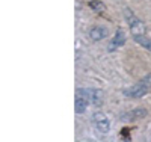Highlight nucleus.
I'll list each match as a JSON object with an SVG mask.
<instances>
[{"label": "nucleus", "mask_w": 151, "mask_h": 142, "mask_svg": "<svg viewBox=\"0 0 151 142\" xmlns=\"http://www.w3.org/2000/svg\"><path fill=\"white\" fill-rule=\"evenodd\" d=\"M150 91H151V74H147L137 83L132 85L127 89H124L122 94L125 97H130V98H141V97L147 95Z\"/></svg>", "instance_id": "1"}, {"label": "nucleus", "mask_w": 151, "mask_h": 142, "mask_svg": "<svg viewBox=\"0 0 151 142\" xmlns=\"http://www.w3.org/2000/svg\"><path fill=\"white\" fill-rule=\"evenodd\" d=\"M124 18H125V21H127V26H129V29H130L133 36L147 33V26L144 24V21L137 17L132 9H129V8L124 9Z\"/></svg>", "instance_id": "2"}, {"label": "nucleus", "mask_w": 151, "mask_h": 142, "mask_svg": "<svg viewBox=\"0 0 151 142\" xmlns=\"http://www.w3.org/2000/svg\"><path fill=\"white\" fill-rule=\"evenodd\" d=\"M77 94H82L83 97H86L88 101H89L92 106H95V107L103 106V103H104V94H103L101 89H97V88H80V89H77Z\"/></svg>", "instance_id": "3"}, {"label": "nucleus", "mask_w": 151, "mask_h": 142, "mask_svg": "<svg viewBox=\"0 0 151 142\" xmlns=\"http://www.w3.org/2000/svg\"><path fill=\"white\" fill-rule=\"evenodd\" d=\"M92 123H94L95 130H97L100 135L109 133V130H110V121H109V118L106 117L103 112H95V113L92 115Z\"/></svg>", "instance_id": "4"}, {"label": "nucleus", "mask_w": 151, "mask_h": 142, "mask_svg": "<svg viewBox=\"0 0 151 142\" xmlns=\"http://www.w3.org/2000/svg\"><path fill=\"white\" fill-rule=\"evenodd\" d=\"M148 115V110L145 107H136V109H132L129 112H125L121 115V121L122 123H134V121H139L142 118H145Z\"/></svg>", "instance_id": "5"}, {"label": "nucleus", "mask_w": 151, "mask_h": 142, "mask_svg": "<svg viewBox=\"0 0 151 142\" xmlns=\"http://www.w3.org/2000/svg\"><path fill=\"white\" fill-rule=\"evenodd\" d=\"M125 44V33H124V30L122 29H116V32H115V36L112 38V41L109 43V45H107V50L109 51H115L116 48H119V47H122Z\"/></svg>", "instance_id": "6"}, {"label": "nucleus", "mask_w": 151, "mask_h": 142, "mask_svg": "<svg viewBox=\"0 0 151 142\" xmlns=\"http://www.w3.org/2000/svg\"><path fill=\"white\" fill-rule=\"evenodd\" d=\"M107 35H109V32H107V29L104 27V26H94V27H91V30H89V38L95 43L103 41Z\"/></svg>", "instance_id": "7"}, {"label": "nucleus", "mask_w": 151, "mask_h": 142, "mask_svg": "<svg viewBox=\"0 0 151 142\" xmlns=\"http://www.w3.org/2000/svg\"><path fill=\"white\" fill-rule=\"evenodd\" d=\"M91 103L88 101L86 97H83L82 94H76V113H85L88 106H89Z\"/></svg>", "instance_id": "8"}, {"label": "nucleus", "mask_w": 151, "mask_h": 142, "mask_svg": "<svg viewBox=\"0 0 151 142\" xmlns=\"http://www.w3.org/2000/svg\"><path fill=\"white\" fill-rule=\"evenodd\" d=\"M133 40L139 44V45H142L144 48H147L150 53H151V40L147 36V35H137V36H133Z\"/></svg>", "instance_id": "9"}, {"label": "nucleus", "mask_w": 151, "mask_h": 142, "mask_svg": "<svg viewBox=\"0 0 151 142\" xmlns=\"http://www.w3.org/2000/svg\"><path fill=\"white\" fill-rule=\"evenodd\" d=\"M100 5H101V3H98V2H92V3H91V8H94V9H101L103 6H100Z\"/></svg>", "instance_id": "10"}]
</instances>
